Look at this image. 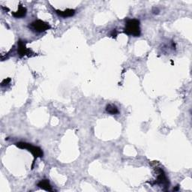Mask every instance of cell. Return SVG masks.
<instances>
[{"label": "cell", "instance_id": "7a4b0ae2", "mask_svg": "<svg viewBox=\"0 0 192 192\" xmlns=\"http://www.w3.org/2000/svg\"><path fill=\"white\" fill-rule=\"evenodd\" d=\"M16 146L17 147H19L20 149H26V150H28V151H29V152L33 155V156H34L33 165H34L35 159H36L37 158L43 157V151L42 150V149L39 148V147L38 146H34L32 144H30V143H27L25 142L17 143ZM33 165H32V167H33Z\"/></svg>", "mask_w": 192, "mask_h": 192}, {"label": "cell", "instance_id": "277c9868", "mask_svg": "<svg viewBox=\"0 0 192 192\" xmlns=\"http://www.w3.org/2000/svg\"><path fill=\"white\" fill-rule=\"evenodd\" d=\"M17 52L18 54L20 57H23L24 56H28V57H30L32 51L30 50H29L26 47V42L23 41L19 40L17 43Z\"/></svg>", "mask_w": 192, "mask_h": 192}, {"label": "cell", "instance_id": "ba28073f", "mask_svg": "<svg viewBox=\"0 0 192 192\" xmlns=\"http://www.w3.org/2000/svg\"><path fill=\"white\" fill-rule=\"evenodd\" d=\"M106 111L111 115H115L119 113L118 108L116 107L115 105H113V104H108L107 107H106Z\"/></svg>", "mask_w": 192, "mask_h": 192}, {"label": "cell", "instance_id": "8fae6325", "mask_svg": "<svg viewBox=\"0 0 192 192\" xmlns=\"http://www.w3.org/2000/svg\"><path fill=\"white\" fill-rule=\"evenodd\" d=\"M179 190V186H176V188H173V191H178Z\"/></svg>", "mask_w": 192, "mask_h": 192}, {"label": "cell", "instance_id": "6da1fadb", "mask_svg": "<svg viewBox=\"0 0 192 192\" xmlns=\"http://www.w3.org/2000/svg\"><path fill=\"white\" fill-rule=\"evenodd\" d=\"M124 32L128 35L139 37L140 35V21L137 19H128L126 20Z\"/></svg>", "mask_w": 192, "mask_h": 192}, {"label": "cell", "instance_id": "8992f818", "mask_svg": "<svg viewBox=\"0 0 192 192\" xmlns=\"http://www.w3.org/2000/svg\"><path fill=\"white\" fill-rule=\"evenodd\" d=\"M38 186L39 188H42V189L45 190L47 191H53V188H52V186L50 185L49 181L47 180H43L38 183Z\"/></svg>", "mask_w": 192, "mask_h": 192}, {"label": "cell", "instance_id": "52a82bcc", "mask_svg": "<svg viewBox=\"0 0 192 192\" xmlns=\"http://www.w3.org/2000/svg\"><path fill=\"white\" fill-rule=\"evenodd\" d=\"M12 14L15 18L24 17L26 16V14H27V8H26L25 7H23L22 5H20L17 12H14Z\"/></svg>", "mask_w": 192, "mask_h": 192}, {"label": "cell", "instance_id": "3957f363", "mask_svg": "<svg viewBox=\"0 0 192 192\" xmlns=\"http://www.w3.org/2000/svg\"><path fill=\"white\" fill-rule=\"evenodd\" d=\"M29 28L32 30L36 32H45L50 29V26L49 23H46V22L42 21L41 20H37L29 25Z\"/></svg>", "mask_w": 192, "mask_h": 192}, {"label": "cell", "instance_id": "9c48e42d", "mask_svg": "<svg viewBox=\"0 0 192 192\" xmlns=\"http://www.w3.org/2000/svg\"><path fill=\"white\" fill-rule=\"evenodd\" d=\"M11 82V79L10 78H7V79H5L4 81L2 82V86H5L7 85L8 83H9Z\"/></svg>", "mask_w": 192, "mask_h": 192}, {"label": "cell", "instance_id": "5b68a950", "mask_svg": "<svg viewBox=\"0 0 192 192\" xmlns=\"http://www.w3.org/2000/svg\"><path fill=\"white\" fill-rule=\"evenodd\" d=\"M56 12L58 15L62 17H70L74 15L75 14V10L74 9H66L65 11H59V10H56Z\"/></svg>", "mask_w": 192, "mask_h": 192}, {"label": "cell", "instance_id": "30bf717a", "mask_svg": "<svg viewBox=\"0 0 192 192\" xmlns=\"http://www.w3.org/2000/svg\"><path fill=\"white\" fill-rule=\"evenodd\" d=\"M111 36L113 37V38H114V37H116L117 36V32H116V29H114V30L112 32Z\"/></svg>", "mask_w": 192, "mask_h": 192}]
</instances>
